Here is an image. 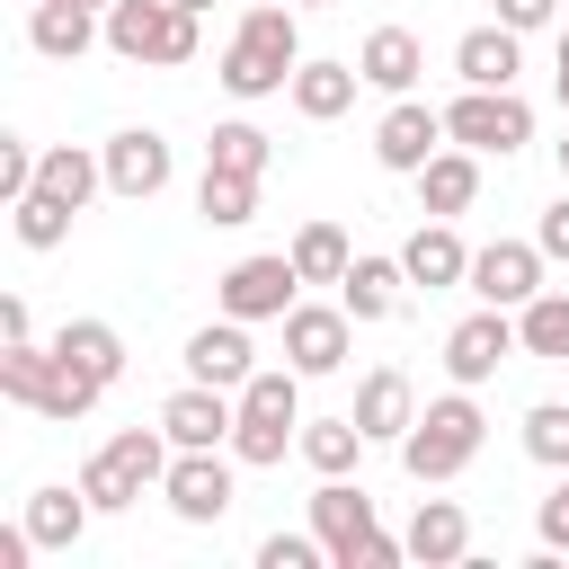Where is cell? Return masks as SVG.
<instances>
[{"instance_id":"16","label":"cell","mask_w":569,"mask_h":569,"mask_svg":"<svg viewBox=\"0 0 569 569\" xmlns=\"http://www.w3.org/2000/svg\"><path fill=\"white\" fill-rule=\"evenodd\" d=\"M27 44L44 62H80L89 44H107V9H89V0H27Z\"/></svg>"},{"instance_id":"35","label":"cell","mask_w":569,"mask_h":569,"mask_svg":"<svg viewBox=\"0 0 569 569\" xmlns=\"http://www.w3.org/2000/svg\"><path fill=\"white\" fill-rule=\"evenodd\" d=\"M525 453L542 471H569V400H533L525 409Z\"/></svg>"},{"instance_id":"5","label":"cell","mask_w":569,"mask_h":569,"mask_svg":"<svg viewBox=\"0 0 569 569\" xmlns=\"http://www.w3.org/2000/svg\"><path fill=\"white\" fill-rule=\"evenodd\" d=\"M196 9L178 0H107V53L116 62H151V71H187L196 62Z\"/></svg>"},{"instance_id":"6","label":"cell","mask_w":569,"mask_h":569,"mask_svg":"<svg viewBox=\"0 0 569 569\" xmlns=\"http://www.w3.org/2000/svg\"><path fill=\"white\" fill-rule=\"evenodd\" d=\"M160 498H169L178 525H222L231 498H240V453H231V445H187V453H169Z\"/></svg>"},{"instance_id":"36","label":"cell","mask_w":569,"mask_h":569,"mask_svg":"<svg viewBox=\"0 0 569 569\" xmlns=\"http://www.w3.org/2000/svg\"><path fill=\"white\" fill-rule=\"evenodd\" d=\"M258 569H329V542L320 533H267L258 542Z\"/></svg>"},{"instance_id":"1","label":"cell","mask_w":569,"mask_h":569,"mask_svg":"<svg viewBox=\"0 0 569 569\" xmlns=\"http://www.w3.org/2000/svg\"><path fill=\"white\" fill-rule=\"evenodd\" d=\"M293 71H302V27H293V9H284V0H249L240 27H231V44H222V62H213V80H222L231 98H276V89H293Z\"/></svg>"},{"instance_id":"31","label":"cell","mask_w":569,"mask_h":569,"mask_svg":"<svg viewBox=\"0 0 569 569\" xmlns=\"http://www.w3.org/2000/svg\"><path fill=\"white\" fill-rule=\"evenodd\" d=\"M516 338H525V356H542V365H569V293H533L525 311H516Z\"/></svg>"},{"instance_id":"34","label":"cell","mask_w":569,"mask_h":569,"mask_svg":"<svg viewBox=\"0 0 569 569\" xmlns=\"http://www.w3.org/2000/svg\"><path fill=\"white\" fill-rule=\"evenodd\" d=\"M293 267H302V284H338V276L356 267V249H347L338 222H302V231H293Z\"/></svg>"},{"instance_id":"10","label":"cell","mask_w":569,"mask_h":569,"mask_svg":"<svg viewBox=\"0 0 569 569\" xmlns=\"http://www.w3.org/2000/svg\"><path fill=\"white\" fill-rule=\"evenodd\" d=\"M347 347H356V311H347V302H293V311H284V365H293L302 382L338 373Z\"/></svg>"},{"instance_id":"23","label":"cell","mask_w":569,"mask_h":569,"mask_svg":"<svg viewBox=\"0 0 569 569\" xmlns=\"http://www.w3.org/2000/svg\"><path fill=\"white\" fill-rule=\"evenodd\" d=\"M356 89H365V71H356V62H311V53H302V71H293V89H284V98H293V116H302V124H338V116L356 107Z\"/></svg>"},{"instance_id":"47","label":"cell","mask_w":569,"mask_h":569,"mask_svg":"<svg viewBox=\"0 0 569 569\" xmlns=\"http://www.w3.org/2000/svg\"><path fill=\"white\" fill-rule=\"evenodd\" d=\"M240 9H249V0H240Z\"/></svg>"},{"instance_id":"43","label":"cell","mask_w":569,"mask_h":569,"mask_svg":"<svg viewBox=\"0 0 569 569\" xmlns=\"http://www.w3.org/2000/svg\"><path fill=\"white\" fill-rule=\"evenodd\" d=\"M551 160H560V187H569V133H560V142H551Z\"/></svg>"},{"instance_id":"4","label":"cell","mask_w":569,"mask_h":569,"mask_svg":"<svg viewBox=\"0 0 569 569\" xmlns=\"http://www.w3.org/2000/svg\"><path fill=\"white\" fill-rule=\"evenodd\" d=\"M169 427H124V436H107L89 462H80V489H89V507L98 516H116V507H142V489H160V471H169Z\"/></svg>"},{"instance_id":"40","label":"cell","mask_w":569,"mask_h":569,"mask_svg":"<svg viewBox=\"0 0 569 569\" xmlns=\"http://www.w3.org/2000/svg\"><path fill=\"white\" fill-rule=\"evenodd\" d=\"M498 18H507L516 36H533V27H551V18H560V0H498Z\"/></svg>"},{"instance_id":"7","label":"cell","mask_w":569,"mask_h":569,"mask_svg":"<svg viewBox=\"0 0 569 569\" xmlns=\"http://www.w3.org/2000/svg\"><path fill=\"white\" fill-rule=\"evenodd\" d=\"M213 302L231 311V320H284L293 302H302V267H293V249H258V258H231L222 267V284H213Z\"/></svg>"},{"instance_id":"15","label":"cell","mask_w":569,"mask_h":569,"mask_svg":"<svg viewBox=\"0 0 569 569\" xmlns=\"http://www.w3.org/2000/svg\"><path fill=\"white\" fill-rule=\"evenodd\" d=\"M231 418H240V391H222V382H178L160 400V427H169L178 453L187 445H231Z\"/></svg>"},{"instance_id":"30","label":"cell","mask_w":569,"mask_h":569,"mask_svg":"<svg viewBox=\"0 0 569 569\" xmlns=\"http://www.w3.org/2000/svg\"><path fill=\"white\" fill-rule=\"evenodd\" d=\"M71 222H80V204H62V196H44V187H27V196L9 204L18 249H62V240H71Z\"/></svg>"},{"instance_id":"25","label":"cell","mask_w":569,"mask_h":569,"mask_svg":"<svg viewBox=\"0 0 569 569\" xmlns=\"http://www.w3.org/2000/svg\"><path fill=\"white\" fill-rule=\"evenodd\" d=\"M338 302H347L356 320H391V311L409 302V267H400V258H356V267L338 276Z\"/></svg>"},{"instance_id":"28","label":"cell","mask_w":569,"mask_h":569,"mask_svg":"<svg viewBox=\"0 0 569 569\" xmlns=\"http://www.w3.org/2000/svg\"><path fill=\"white\" fill-rule=\"evenodd\" d=\"M365 445H373V436H365V427H356V409H347V418H302V445H293V453H302L320 480H338V471H356V453H365Z\"/></svg>"},{"instance_id":"11","label":"cell","mask_w":569,"mask_h":569,"mask_svg":"<svg viewBox=\"0 0 569 569\" xmlns=\"http://www.w3.org/2000/svg\"><path fill=\"white\" fill-rule=\"evenodd\" d=\"M311 533L329 542V569H365V551H373V533H382V525H373V498L338 471V480H320V489H311Z\"/></svg>"},{"instance_id":"42","label":"cell","mask_w":569,"mask_h":569,"mask_svg":"<svg viewBox=\"0 0 569 569\" xmlns=\"http://www.w3.org/2000/svg\"><path fill=\"white\" fill-rule=\"evenodd\" d=\"M551 89H560V116H569V27H560V62H551Z\"/></svg>"},{"instance_id":"37","label":"cell","mask_w":569,"mask_h":569,"mask_svg":"<svg viewBox=\"0 0 569 569\" xmlns=\"http://www.w3.org/2000/svg\"><path fill=\"white\" fill-rule=\"evenodd\" d=\"M36 160L44 151H27V133H0V204H18L36 187Z\"/></svg>"},{"instance_id":"39","label":"cell","mask_w":569,"mask_h":569,"mask_svg":"<svg viewBox=\"0 0 569 569\" xmlns=\"http://www.w3.org/2000/svg\"><path fill=\"white\" fill-rule=\"evenodd\" d=\"M533 240H542V258H569V187L542 204V222H533Z\"/></svg>"},{"instance_id":"33","label":"cell","mask_w":569,"mask_h":569,"mask_svg":"<svg viewBox=\"0 0 569 569\" xmlns=\"http://www.w3.org/2000/svg\"><path fill=\"white\" fill-rule=\"evenodd\" d=\"M196 213H204L213 231H240V222L258 213V178H231V169H204V178H196Z\"/></svg>"},{"instance_id":"9","label":"cell","mask_w":569,"mask_h":569,"mask_svg":"<svg viewBox=\"0 0 569 569\" xmlns=\"http://www.w3.org/2000/svg\"><path fill=\"white\" fill-rule=\"evenodd\" d=\"M98 160H107V196H124V204H151V196L178 178V151H169V133H151V124L107 133Z\"/></svg>"},{"instance_id":"45","label":"cell","mask_w":569,"mask_h":569,"mask_svg":"<svg viewBox=\"0 0 569 569\" xmlns=\"http://www.w3.org/2000/svg\"><path fill=\"white\" fill-rule=\"evenodd\" d=\"M302 9H329V0H302Z\"/></svg>"},{"instance_id":"27","label":"cell","mask_w":569,"mask_h":569,"mask_svg":"<svg viewBox=\"0 0 569 569\" xmlns=\"http://www.w3.org/2000/svg\"><path fill=\"white\" fill-rule=\"evenodd\" d=\"M53 356H71L80 373H98L107 391L124 382V338H116V320H62V329H53Z\"/></svg>"},{"instance_id":"8","label":"cell","mask_w":569,"mask_h":569,"mask_svg":"<svg viewBox=\"0 0 569 569\" xmlns=\"http://www.w3.org/2000/svg\"><path fill=\"white\" fill-rule=\"evenodd\" d=\"M445 133H453L462 151H480V160H507V151L533 142V107H525L516 89H462V98L445 107Z\"/></svg>"},{"instance_id":"21","label":"cell","mask_w":569,"mask_h":569,"mask_svg":"<svg viewBox=\"0 0 569 569\" xmlns=\"http://www.w3.org/2000/svg\"><path fill=\"white\" fill-rule=\"evenodd\" d=\"M356 71H365V89L409 98V89H418V71H427V44H418L409 27H373V36L356 44Z\"/></svg>"},{"instance_id":"13","label":"cell","mask_w":569,"mask_h":569,"mask_svg":"<svg viewBox=\"0 0 569 569\" xmlns=\"http://www.w3.org/2000/svg\"><path fill=\"white\" fill-rule=\"evenodd\" d=\"M507 356H525V338H516V311H498V302H480L471 320H453V329H445V373H453V382H471V391H480Z\"/></svg>"},{"instance_id":"22","label":"cell","mask_w":569,"mask_h":569,"mask_svg":"<svg viewBox=\"0 0 569 569\" xmlns=\"http://www.w3.org/2000/svg\"><path fill=\"white\" fill-rule=\"evenodd\" d=\"M400 542H409L418 569H453V560H471V516L453 498H418V516H409Z\"/></svg>"},{"instance_id":"26","label":"cell","mask_w":569,"mask_h":569,"mask_svg":"<svg viewBox=\"0 0 569 569\" xmlns=\"http://www.w3.org/2000/svg\"><path fill=\"white\" fill-rule=\"evenodd\" d=\"M89 516H98V507H89V489H80V480H71V489H36V498H27V533H36L44 551H80Z\"/></svg>"},{"instance_id":"38","label":"cell","mask_w":569,"mask_h":569,"mask_svg":"<svg viewBox=\"0 0 569 569\" xmlns=\"http://www.w3.org/2000/svg\"><path fill=\"white\" fill-rule=\"evenodd\" d=\"M533 533H542V551H569V471H560V489L542 498V516H533Z\"/></svg>"},{"instance_id":"46","label":"cell","mask_w":569,"mask_h":569,"mask_svg":"<svg viewBox=\"0 0 569 569\" xmlns=\"http://www.w3.org/2000/svg\"><path fill=\"white\" fill-rule=\"evenodd\" d=\"M89 9H107V0H89Z\"/></svg>"},{"instance_id":"17","label":"cell","mask_w":569,"mask_h":569,"mask_svg":"<svg viewBox=\"0 0 569 569\" xmlns=\"http://www.w3.org/2000/svg\"><path fill=\"white\" fill-rule=\"evenodd\" d=\"M258 373V347H249V320H204L196 338H187V382H222V391H240Z\"/></svg>"},{"instance_id":"29","label":"cell","mask_w":569,"mask_h":569,"mask_svg":"<svg viewBox=\"0 0 569 569\" xmlns=\"http://www.w3.org/2000/svg\"><path fill=\"white\" fill-rule=\"evenodd\" d=\"M36 187H44V196H62V204H89V196L107 187V160H98V151H80V142H53V151L36 160Z\"/></svg>"},{"instance_id":"32","label":"cell","mask_w":569,"mask_h":569,"mask_svg":"<svg viewBox=\"0 0 569 569\" xmlns=\"http://www.w3.org/2000/svg\"><path fill=\"white\" fill-rule=\"evenodd\" d=\"M267 160H276V142H267L249 116L213 124V142H204V169H231V178H267Z\"/></svg>"},{"instance_id":"44","label":"cell","mask_w":569,"mask_h":569,"mask_svg":"<svg viewBox=\"0 0 569 569\" xmlns=\"http://www.w3.org/2000/svg\"><path fill=\"white\" fill-rule=\"evenodd\" d=\"M178 9H196V18H204V9H213V0H178Z\"/></svg>"},{"instance_id":"41","label":"cell","mask_w":569,"mask_h":569,"mask_svg":"<svg viewBox=\"0 0 569 569\" xmlns=\"http://www.w3.org/2000/svg\"><path fill=\"white\" fill-rule=\"evenodd\" d=\"M9 338H36V311H27V293H0V347Z\"/></svg>"},{"instance_id":"24","label":"cell","mask_w":569,"mask_h":569,"mask_svg":"<svg viewBox=\"0 0 569 569\" xmlns=\"http://www.w3.org/2000/svg\"><path fill=\"white\" fill-rule=\"evenodd\" d=\"M480 204V151H462V142H445L427 169H418V213H471Z\"/></svg>"},{"instance_id":"3","label":"cell","mask_w":569,"mask_h":569,"mask_svg":"<svg viewBox=\"0 0 569 569\" xmlns=\"http://www.w3.org/2000/svg\"><path fill=\"white\" fill-rule=\"evenodd\" d=\"M480 436H489V418H480L471 382H453V391H445V400H427V409H418V427L400 436V471H409L418 489H445V480H462V471H471Z\"/></svg>"},{"instance_id":"19","label":"cell","mask_w":569,"mask_h":569,"mask_svg":"<svg viewBox=\"0 0 569 569\" xmlns=\"http://www.w3.org/2000/svg\"><path fill=\"white\" fill-rule=\"evenodd\" d=\"M400 267H409V284H427V293L471 284V249H462V231H453L445 213H427V222L400 240Z\"/></svg>"},{"instance_id":"20","label":"cell","mask_w":569,"mask_h":569,"mask_svg":"<svg viewBox=\"0 0 569 569\" xmlns=\"http://www.w3.org/2000/svg\"><path fill=\"white\" fill-rule=\"evenodd\" d=\"M356 427H365L373 445H400V436L418 427V391H409L400 365H373V373L356 382Z\"/></svg>"},{"instance_id":"14","label":"cell","mask_w":569,"mask_h":569,"mask_svg":"<svg viewBox=\"0 0 569 569\" xmlns=\"http://www.w3.org/2000/svg\"><path fill=\"white\" fill-rule=\"evenodd\" d=\"M471 293L498 302V311H525L542 293V240H489V249H471Z\"/></svg>"},{"instance_id":"18","label":"cell","mask_w":569,"mask_h":569,"mask_svg":"<svg viewBox=\"0 0 569 569\" xmlns=\"http://www.w3.org/2000/svg\"><path fill=\"white\" fill-rule=\"evenodd\" d=\"M516 71H525V36L507 18H489V27H471L453 44V80L462 89H516Z\"/></svg>"},{"instance_id":"12","label":"cell","mask_w":569,"mask_h":569,"mask_svg":"<svg viewBox=\"0 0 569 569\" xmlns=\"http://www.w3.org/2000/svg\"><path fill=\"white\" fill-rule=\"evenodd\" d=\"M445 142H453V133H445V107H427V98H391L382 124H373V160H382L391 178H418Z\"/></svg>"},{"instance_id":"2","label":"cell","mask_w":569,"mask_h":569,"mask_svg":"<svg viewBox=\"0 0 569 569\" xmlns=\"http://www.w3.org/2000/svg\"><path fill=\"white\" fill-rule=\"evenodd\" d=\"M302 445V373L293 365H258L240 382V418H231V453L240 471H276Z\"/></svg>"}]
</instances>
